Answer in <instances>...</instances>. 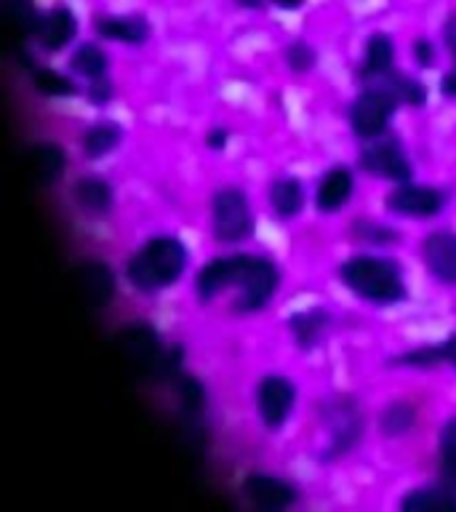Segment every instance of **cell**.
Here are the masks:
<instances>
[{
  "instance_id": "1",
  "label": "cell",
  "mask_w": 456,
  "mask_h": 512,
  "mask_svg": "<svg viewBox=\"0 0 456 512\" xmlns=\"http://www.w3.org/2000/svg\"><path fill=\"white\" fill-rule=\"evenodd\" d=\"M280 288L278 264L267 256L227 254L206 262L195 275V294L203 304L214 302L224 291H238L232 310L238 315L262 312Z\"/></svg>"
},
{
  "instance_id": "2",
  "label": "cell",
  "mask_w": 456,
  "mask_h": 512,
  "mask_svg": "<svg viewBox=\"0 0 456 512\" xmlns=\"http://www.w3.org/2000/svg\"><path fill=\"white\" fill-rule=\"evenodd\" d=\"M187 246L176 235H155L126 264L128 283L139 294H158L176 286L187 270Z\"/></svg>"
},
{
  "instance_id": "3",
  "label": "cell",
  "mask_w": 456,
  "mask_h": 512,
  "mask_svg": "<svg viewBox=\"0 0 456 512\" xmlns=\"http://www.w3.org/2000/svg\"><path fill=\"white\" fill-rule=\"evenodd\" d=\"M339 283L360 302L374 307H392L408 296L403 270L384 256H352L339 267Z\"/></svg>"
},
{
  "instance_id": "4",
  "label": "cell",
  "mask_w": 456,
  "mask_h": 512,
  "mask_svg": "<svg viewBox=\"0 0 456 512\" xmlns=\"http://www.w3.org/2000/svg\"><path fill=\"white\" fill-rule=\"evenodd\" d=\"M256 219L246 192L240 187H222L211 200V235L219 243L235 246L254 235Z\"/></svg>"
},
{
  "instance_id": "5",
  "label": "cell",
  "mask_w": 456,
  "mask_h": 512,
  "mask_svg": "<svg viewBox=\"0 0 456 512\" xmlns=\"http://www.w3.org/2000/svg\"><path fill=\"white\" fill-rule=\"evenodd\" d=\"M120 358L126 360L131 371L139 376H155V374H174L168 366L166 352L160 344L158 331L147 323H131L115 336Z\"/></svg>"
},
{
  "instance_id": "6",
  "label": "cell",
  "mask_w": 456,
  "mask_h": 512,
  "mask_svg": "<svg viewBox=\"0 0 456 512\" xmlns=\"http://www.w3.org/2000/svg\"><path fill=\"white\" fill-rule=\"evenodd\" d=\"M398 112V99L384 91L382 86H366L350 104V128L352 134L371 142L387 134L392 118Z\"/></svg>"
},
{
  "instance_id": "7",
  "label": "cell",
  "mask_w": 456,
  "mask_h": 512,
  "mask_svg": "<svg viewBox=\"0 0 456 512\" xmlns=\"http://www.w3.org/2000/svg\"><path fill=\"white\" fill-rule=\"evenodd\" d=\"M358 166L363 174L374 176V179H384V182H408L414 174V166L408 160L406 150L398 139L390 136H379L360 150Z\"/></svg>"
},
{
  "instance_id": "8",
  "label": "cell",
  "mask_w": 456,
  "mask_h": 512,
  "mask_svg": "<svg viewBox=\"0 0 456 512\" xmlns=\"http://www.w3.org/2000/svg\"><path fill=\"white\" fill-rule=\"evenodd\" d=\"M326 424L328 432H331L326 454H323L326 462H334L339 456L350 454L352 448L360 443V438H363V427H366L363 414H360L358 406L350 398H336L334 403H328Z\"/></svg>"
},
{
  "instance_id": "9",
  "label": "cell",
  "mask_w": 456,
  "mask_h": 512,
  "mask_svg": "<svg viewBox=\"0 0 456 512\" xmlns=\"http://www.w3.org/2000/svg\"><path fill=\"white\" fill-rule=\"evenodd\" d=\"M296 387L288 376L270 374L256 384V411L267 430L278 432L294 411Z\"/></svg>"
},
{
  "instance_id": "10",
  "label": "cell",
  "mask_w": 456,
  "mask_h": 512,
  "mask_svg": "<svg viewBox=\"0 0 456 512\" xmlns=\"http://www.w3.org/2000/svg\"><path fill=\"white\" fill-rule=\"evenodd\" d=\"M384 206L390 214L406 216V219H430L446 208V192L430 184L403 182L387 195Z\"/></svg>"
},
{
  "instance_id": "11",
  "label": "cell",
  "mask_w": 456,
  "mask_h": 512,
  "mask_svg": "<svg viewBox=\"0 0 456 512\" xmlns=\"http://www.w3.org/2000/svg\"><path fill=\"white\" fill-rule=\"evenodd\" d=\"M240 491H243L248 502L254 504L256 510L264 512L288 510L299 499V491L288 480L275 478V475H264V472H251V475H246Z\"/></svg>"
},
{
  "instance_id": "12",
  "label": "cell",
  "mask_w": 456,
  "mask_h": 512,
  "mask_svg": "<svg viewBox=\"0 0 456 512\" xmlns=\"http://www.w3.org/2000/svg\"><path fill=\"white\" fill-rule=\"evenodd\" d=\"M78 35V16L72 14L70 6H51L40 14L38 30H35V43L46 54H59L70 46Z\"/></svg>"
},
{
  "instance_id": "13",
  "label": "cell",
  "mask_w": 456,
  "mask_h": 512,
  "mask_svg": "<svg viewBox=\"0 0 456 512\" xmlns=\"http://www.w3.org/2000/svg\"><path fill=\"white\" fill-rule=\"evenodd\" d=\"M422 262L443 286H456V232L438 230L422 240Z\"/></svg>"
},
{
  "instance_id": "14",
  "label": "cell",
  "mask_w": 456,
  "mask_h": 512,
  "mask_svg": "<svg viewBox=\"0 0 456 512\" xmlns=\"http://www.w3.org/2000/svg\"><path fill=\"white\" fill-rule=\"evenodd\" d=\"M75 286H78L88 307H94V310H102V307L112 304L115 291H118V283H115L110 267L104 262H96V259H88L75 270Z\"/></svg>"
},
{
  "instance_id": "15",
  "label": "cell",
  "mask_w": 456,
  "mask_h": 512,
  "mask_svg": "<svg viewBox=\"0 0 456 512\" xmlns=\"http://www.w3.org/2000/svg\"><path fill=\"white\" fill-rule=\"evenodd\" d=\"M390 368H411V371H432V368H454L456 371V331L440 339L438 344H419L414 350L400 352L387 363Z\"/></svg>"
},
{
  "instance_id": "16",
  "label": "cell",
  "mask_w": 456,
  "mask_h": 512,
  "mask_svg": "<svg viewBox=\"0 0 456 512\" xmlns=\"http://www.w3.org/2000/svg\"><path fill=\"white\" fill-rule=\"evenodd\" d=\"M94 32L102 40H115L123 46H142L152 35L150 22L142 14H99Z\"/></svg>"
},
{
  "instance_id": "17",
  "label": "cell",
  "mask_w": 456,
  "mask_h": 512,
  "mask_svg": "<svg viewBox=\"0 0 456 512\" xmlns=\"http://www.w3.org/2000/svg\"><path fill=\"white\" fill-rule=\"evenodd\" d=\"M395 70V46L387 32H374L368 35L366 51L360 59L358 78L363 86H374L384 75H390Z\"/></svg>"
},
{
  "instance_id": "18",
  "label": "cell",
  "mask_w": 456,
  "mask_h": 512,
  "mask_svg": "<svg viewBox=\"0 0 456 512\" xmlns=\"http://www.w3.org/2000/svg\"><path fill=\"white\" fill-rule=\"evenodd\" d=\"M352 192H355V179L347 166L328 168L326 176L320 179L318 192H315V206L320 214H336L339 208L350 203Z\"/></svg>"
},
{
  "instance_id": "19",
  "label": "cell",
  "mask_w": 456,
  "mask_h": 512,
  "mask_svg": "<svg viewBox=\"0 0 456 512\" xmlns=\"http://www.w3.org/2000/svg\"><path fill=\"white\" fill-rule=\"evenodd\" d=\"M328 326H331V315L326 310H320V307L294 312L288 318V331L294 336V344L304 352L315 350L323 342Z\"/></svg>"
},
{
  "instance_id": "20",
  "label": "cell",
  "mask_w": 456,
  "mask_h": 512,
  "mask_svg": "<svg viewBox=\"0 0 456 512\" xmlns=\"http://www.w3.org/2000/svg\"><path fill=\"white\" fill-rule=\"evenodd\" d=\"M64 166H67V155L59 144L38 142L27 150V168L38 184H46V187L54 184L64 174Z\"/></svg>"
},
{
  "instance_id": "21",
  "label": "cell",
  "mask_w": 456,
  "mask_h": 512,
  "mask_svg": "<svg viewBox=\"0 0 456 512\" xmlns=\"http://www.w3.org/2000/svg\"><path fill=\"white\" fill-rule=\"evenodd\" d=\"M123 142V128L115 120H96L94 126H88L80 136V152L88 160H102L110 152H115Z\"/></svg>"
},
{
  "instance_id": "22",
  "label": "cell",
  "mask_w": 456,
  "mask_h": 512,
  "mask_svg": "<svg viewBox=\"0 0 456 512\" xmlns=\"http://www.w3.org/2000/svg\"><path fill=\"white\" fill-rule=\"evenodd\" d=\"M400 510L406 512H456V491L448 483L422 486L408 491L400 499Z\"/></svg>"
},
{
  "instance_id": "23",
  "label": "cell",
  "mask_w": 456,
  "mask_h": 512,
  "mask_svg": "<svg viewBox=\"0 0 456 512\" xmlns=\"http://www.w3.org/2000/svg\"><path fill=\"white\" fill-rule=\"evenodd\" d=\"M72 198L78 203L80 211L88 214H107L115 203V190L112 184L102 176H83L72 187Z\"/></svg>"
},
{
  "instance_id": "24",
  "label": "cell",
  "mask_w": 456,
  "mask_h": 512,
  "mask_svg": "<svg viewBox=\"0 0 456 512\" xmlns=\"http://www.w3.org/2000/svg\"><path fill=\"white\" fill-rule=\"evenodd\" d=\"M270 208L272 214L288 222L302 214L304 208V184L294 176H280L270 187Z\"/></svg>"
},
{
  "instance_id": "25",
  "label": "cell",
  "mask_w": 456,
  "mask_h": 512,
  "mask_svg": "<svg viewBox=\"0 0 456 512\" xmlns=\"http://www.w3.org/2000/svg\"><path fill=\"white\" fill-rule=\"evenodd\" d=\"M24 67L30 70V80L38 94L51 96V99H70V96L78 94V86L67 75H62V72L51 70V67H40V64L30 62V59H27Z\"/></svg>"
},
{
  "instance_id": "26",
  "label": "cell",
  "mask_w": 456,
  "mask_h": 512,
  "mask_svg": "<svg viewBox=\"0 0 456 512\" xmlns=\"http://www.w3.org/2000/svg\"><path fill=\"white\" fill-rule=\"evenodd\" d=\"M374 86H382L384 91H390L398 99V104H406V107H422L427 102V88L422 86V80H416L414 75H406V72L392 70L390 75H384Z\"/></svg>"
},
{
  "instance_id": "27",
  "label": "cell",
  "mask_w": 456,
  "mask_h": 512,
  "mask_svg": "<svg viewBox=\"0 0 456 512\" xmlns=\"http://www.w3.org/2000/svg\"><path fill=\"white\" fill-rule=\"evenodd\" d=\"M70 67L72 72H78L80 78H86L88 83H91V80L107 78L110 59H107V54H104L96 43H83V46L75 48V54H72L70 59Z\"/></svg>"
},
{
  "instance_id": "28",
  "label": "cell",
  "mask_w": 456,
  "mask_h": 512,
  "mask_svg": "<svg viewBox=\"0 0 456 512\" xmlns=\"http://www.w3.org/2000/svg\"><path fill=\"white\" fill-rule=\"evenodd\" d=\"M3 11H6L8 24L22 35V40L35 38L40 14H43V11L35 6V0H3Z\"/></svg>"
},
{
  "instance_id": "29",
  "label": "cell",
  "mask_w": 456,
  "mask_h": 512,
  "mask_svg": "<svg viewBox=\"0 0 456 512\" xmlns=\"http://www.w3.org/2000/svg\"><path fill=\"white\" fill-rule=\"evenodd\" d=\"M416 424V408L411 403H390V406L384 408L382 414H379V432L387 435V438H400V435H406V432L414 430Z\"/></svg>"
},
{
  "instance_id": "30",
  "label": "cell",
  "mask_w": 456,
  "mask_h": 512,
  "mask_svg": "<svg viewBox=\"0 0 456 512\" xmlns=\"http://www.w3.org/2000/svg\"><path fill=\"white\" fill-rule=\"evenodd\" d=\"M438 464L440 480L456 491V416H451L438 435Z\"/></svg>"
},
{
  "instance_id": "31",
  "label": "cell",
  "mask_w": 456,
  "mask_h": 512,
  "mask_svg": "<svg viewBox=\"0 0 456 512\" xmlns=\"http://www.w3.org/2000/svg\"><path fill=\"white\" fill-rule=\"evenodd\" d=\"M443 43H446L448 54L454 59V67L443 75L440 80V94L446 99H456V11L446 16V24H443Z\"/></svg>"
},
{
  "instance_id": "32",
  "label": "cell",
  "mask_w": 456,
  "mask_h": 512,
  "mask_svg": "<svg viewBox=\"0 0 456 512\" xmlns=\"http://www.w3.org/2000/svg\"><path fill=\"white\" fill-rule=\"evenodd\" d=\"M283 56H286L288 70L299 72V75L315 70V64H318V51L307 40H291Z\"/></svg>"
},
{
  "instance_id": "33",
  "label": "cell",
  "mask_w": 456,
  "mask_h": 512,
  "mask_svg": "<svg viewBox=\"0 0 456 512\" xmlns=\"http://www.w3.org/2000/svg\"><path fill=\"white\" fill-rule=\"evenodd\" d=\"M352 230L358 232V238L371 240V243H395L398 235L390 227H384V224H374V222H355Z\"/></svg>"
},
{
  "instance_id": "34",
  "label": "cell",
  "mask_w": 456,
  "mask_h": 512,
  "mask_svg": "<svg viewBox=\"0 0 456 512\" xmlns=\"http://www.w3.org/2000/svg\"><path fill=\"white\" fill-rule=\"evenodd\" d=\"M179 395H182V406L187 411H200L203 408V387L198 384V379H190V376H182L179 379Z\"/></svg>"
},
{
  "instance_id": "35",
  "label": "cell",
  "mask_w": 456,
  "mask_h": 512,
  "mask_svg": "<svg viewBox=\"0 0 456 512\" xmlns=\"http://www.w3.org/2000/svg\"><path fill=\"white\" fill-rule=\"evenodd\" d=\"M86 96L91 99V102L102 107V104H107L112 99V83L107 78L91 80V83H88V88H86Z\"/></svg>"
},
{
  "instance_id": "36",
  "label": "cell",
  "mask_w": 456,
  "mask_h": 512,
  "mask_svg": "<svg viewBox=\"0 0 456 512\" xmlns=\"http://www.w3.org/2000/svg\"><path fill=\"white\" fill-rule=\"evenodd\" d=\"M414 62L419 67H432L435 64V48L427 38H416L414 40Z\"/></svg>"
},
{
  "instance_id": "37",
  "label": "cell",
  "mask_w": 456,
  "mask_h": 512,
  "mask_svg": "<svg viewBox=\"0 0 456 512\" xmlns=\"http://www.w3.org/2000/svg\"><path fill=\"white\" fill-rule=\"evenodd\" d=\"M206 144H208V150L222 152L224 147H227V134H224V128H211L206 136Z\"/></svg>"
},
{
  "instance_id": "38",
  "label": "cell",
  "mask_w": 456,
  "mask_h": 512,
  "mask_svg": "<svg viewBox=\"0 0 456 512\" xmlns=\"http://www.w3.org/2000/svg\"><path fill=\"white\" fill-rule=\"evenodd\" d=\"M272 6H278L280 11H299L307 0H270Z\"/></svg>"
},
{
  "instance_id": "39",
  "label": "cell",
  "mask_w": 456,
  "mask_h": 512,
  "mask_svg": "<svg viewBox=\"0 0 456 512\" xmlns=\"http://www.w3.org/2000/svg\"><path fill=\"white\" fill-rule=\"evenodd\" d=\"M232 3L240 8H248V11H259V8H264V3H270V0H232Z\"/></svg>"
}]
</instances>
